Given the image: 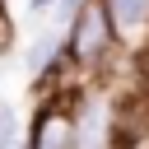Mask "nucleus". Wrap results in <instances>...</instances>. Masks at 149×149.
I'll return each instance as SVG.
<instances>
[{"label": "nucleus", "mask_w": 149, "mask_h": 149, "mask_svg": "<svg viewBox=\"0 0 149 149\" xmlns=\"http://www.w3.org/2000/svg\"><path fill=\"white\" fill-rule=\"evenodd\" d=\"M14 47H19V23H14V14H9L5 0H0V61L14 56Z\"/></svg>", "instance_id": "0eeeda50"}, {"label": "nucleus", "mask_w": 149, "mask_h": 149, "mask_svg": "<svg viewBox=\"0 0 149 149\" xmlns=\"http://www.w3.org/2000/svg\"><path fill=\"white\" fill-rule=\"evenodd\" d=\"M65 56H70L88 79H98V84L107 79V70H112L116 61H130V56L121 51V42H116V28H112L102 0H84V5H79L74 23L65 28Z\"/></svg>", "instance_id": "f257e3e1"}, {"label": "nucleus", "mask_w": 149, "mask_h": 149, "mask_svg": "<svg viewBox=\"0 0 149 149\" xmlns=\"http://www.w3.org/2000/svg\"><path fill=\"white\" fill-rule=\"evenodd\" d=\"M107 5V19L116 28V42L126 56H135L144 42H149V0H102Z\"/></svg>", "instance_id": "20e7f679"}, {"label": "nucleus", "mask_w": 149, "mask_h": 149, "mask_svg": "<svg viewBox=\"0 0 149 149\" xmlns=\"http://www.w3.org/2000/svg\"><path fill=\"white\" fill-rule=\"evenodd\" d=\"M23 144H28V149H79L74 102H37Z\"/></svg>", "instance_id": "7ed1b4c3"}, {"label": "nucleus", "mask_w": 149, "mask_h": 149, "mask_svg": "<svg viewBox=\"0 0 149 149\" xmlns=\"http://www.w3.org/2000/svg\"><path fill=\"white\" fill-rule=\"evenodd\" d=\"M65 56V33L61 28H51V23H42L37 28V37L28 42V51H23V65H28V74L37 79L42 70H51L56 61Z\"/></svg>", "instance_id": "39448f33"}, {"label": "nucleus", "mask_w": 149, "mask_h": 149, "mask_svg": "<svg viewBox=\"0 0 149 149\" xmlns=\"http://www.w3.org/2000/svg\"><path fill=\"white\" fill-rule=\"evenodd\" d=\"M0 149H19V112L0 102Z\"/></svg>", "instance_id": "423d86ee"}, {"label": "nucleus", "mask_w": 149, "mask_h": 149, "mask_svg": "<svg viewBox=\"0 0 149 149\" xmlns=\"http://www.w3.org/2000/svg\"><path fill=\"white\" fill-rule=\"evenodd\" d=\"M19 149H28V144H19Z\"/></svg>", "instance_id": "9b49d317"}, {"label": "nucleus", "mask_w": 149, "mask_h": 149, "mask_svg": "<svg viewBox=\"0 0 149 149\" xmlns=\"http://www.w3.org/2000/svg\"><path fill=\"white\" fill-rule=\"evenodd\" d=\"M126 79H130V84H140V88L149 93V42H144V47L126 61Z\"/></svg>", "instance_id": "6e6552de"}, {"label": "nucleus", "mask_w": 149, "mask_h": 149, "mask_svg": "<svg viewBox=\"0 0 149 149\" xmlns=\"http://www.w3.org/2000/svg\"><path fill=\"white\" fill-rule=\"evenodd\" d=\"M51 9H56V0H28V14L33 19H51Z\"/></svg>", "instance_id": "9d476101"}, {"label": "nucleus", "mask_w": 149, "mask_h": 149, "mask_svg": "<svg viewBox=\"0 0 149 149\" xmlns=\"http://www.w3.org/2000/svg\"><path fill=\"white\" fill-rule=\"evenodd\" d=\"M74 126H79V149H116V98H112V84L88 79L79 88Z\"/></svg>", "instance_id": "f03ea898"}, {"label": "nucleus", "mask_w": 149, "mask_h": 149, "mask_svg": "<svg viewBox=\"0 0 149 149\" xmlns=\"http://www.w3.org/2000/svg\"><path fill=\"white\" fill-rule=\"evenodd\" d=\"M79 5H84V0H56V9H51V19H47V23L65 33V28L74 23V14H79Z\"/></svg>", "instance_id": "1a4fd4ad"}]
</instances>
